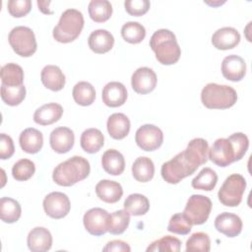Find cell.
Here are the masks:
<instances>
[{
    "instance_id": "cell-42",
    "label": "cell",
    "mask_w": 252,
    "mask_h": 252,
    "mask_svg": "<svg viewBox=\"0 0 252 252\" xmlns=\"http://www.w3.org/2000/svg\"><path fill=\"white\" fill-rule=\"evenodd\" d=\"M227 139L230 141V143L233 147L235 161L240 160L244 157V155L246 154V152L248 150V147H249L248 137L241 132H237V133H233L232 135H230Z\"/></svg>"
},
{
    "instance_id": "cell-22",
    "label": "cell",
    "mask_w": 252,
    "mask_h": 252,
    "mask_svg": "<svg viewBox=\"0 0 252 252\" xmlns=\"http://www.w3.org/2000/svg\"><path fill=\"white\" fill-rule=\"evenodd\" d=\"M40 80L43 86L50 91H61L65 86V76L61 69L55 65H46L41 70Z\"/></svg>"
},
{
    "instance_id": "cell-41",
    "label": "cell",
    "mask_w": 252,
    "mask_h": 252,
    "mask_svg": "<svg viewBox=\"0 0 252 252\" xmlns=\"http://www.w3.org/2000/svg\"><path fill=\"white\" fill-rule=\"evenodd\" d=\"M192 224L183 213H177L173 215L168 222L167 230L177 234H188L191 231Z\"/></svg>"
},
{
    "instance_id": "cell-44",
    "label": "cell",
    "mask_w": 252,
    "mask_h": 252,
    "mask_svg": "<svg viewBox=\"0 0 252 252\" xmlns=\"http://www.w3.org/2000/svg\"><path fill=\"white\" fill-rule=\"evenodd\" d=\"M151 3L148 0H127L124 2L126 12L135 17L145 15L150 9Z\"/></svg>"
},
{
    "instance_id": "cell-30",
    "label": "cell",
    "mask_w": 252,
    "mask_h": 252,
    "mask_svg": "<svg viewBox=\"0 0 252 252\" xmlns=\"http://www.w3.org/2000/svg\"><path fill=\"white\" fill-rule=\"evenodd\" d=\"M72 95L76 103L82 106H88L94 101L95 91L92 84L82 81L74 86Z\"/></svg>"
},
{
    "instance_id": "cell-43",
    "label": "cell",
    "mask_w": 252,
    "mask_h": 252,
    "mask_svg": "<svg viewBox=\"0 0 252 252\" xmlns=\"http://www.w3.org/2000/svg\"><path fill=\"white\" fill-rule=\"evenodd\" d=\"M8 12L14 18H21L28 15L32 9L31 0H9L7 3Z\"/></svg>"
},
{
    "instance_id": "cell-13",
    "label": "cell",
    "mask_w": 252,
    "mask_h": 252,
    "mask_svg": "<svg viewBox=\"0 0 252 252\" xmlns=\"http://www.w3.org/2000/svg\"><path fill=\"white\" fill-rule=\"evenodd\" d=\"M157 75L149 67H140L132 75V89L140 94H147L153 92L157 86Z\"/></svg>"
},
{
    "instance_id": "cell-32",
    "label": "cell",
    "mask_w": 252,
    "mask_h": 252,
    "mask_svg": "<svg viewBox=\"0 0 252 252\" xmlns=\"http://www.w3.org/2000/svg\"><path fill=\"white\" fill-rule=\"evenodd\" d=\"M124 209L132 216H143L150 209L148 198L142 194L134 193L129 195L124 201Z\"/></svg>"
},
{
    "instance_id": "cell-10",
    "label": "cell",
    "mask_w": 252,
    "mask_h": 252,
    "mask_svg": "<svg viewBox=\"0 0 252 252\" xmlns=\"http://www.w3.org/2000/svg\"><path fill=\"white\" fill-rule=\"evenodd\" d=\"M43 209L45 214L55 220L66 217L71 209L68 196L62 192H51L43 199Z\"/></svg>"
},
{
    "instance_id": "cell-27",
    "label": "cell",
    "mask_w": 252,
    "mask_h": 252,
    "mask_svg": "<svg viewBox=\"0 0 252 252\" xmlns=\"http://www.w3.org/2000/svg\"><path fill=\"white\" fill-rule=\"evenodd\" d=\"M82 149L89 154L97 153L104 144V137L100 130L96 128H89L85 130L80 139Z\"/></svg>"
},
{
    "instance_id": "cell-1",
    "label": "cell",
    "mask_w": 252,
    "mask_h": 252,
    "mask_svg": "<svg viewBox=\"0 0 252 252\" xmlns=\"http://www.w3.org/2000/svg\"><path fill=\"white\" fill-rule=\"evenodd\" d=\"M209 144L203 138L191 140L187 148L161 165V176L169 184H177L192 175L208 160Z\"/></svg>"
},
{
    "instance_id": "cell-2",
    "label": "cell",
    "mask_w": 252,
    "mask_h": 252,
    "mask_svg": "<svg viewBox=\"0 0 252 252\" xmlns=\"http://www.w3.org/2000/svg\"><path fill=\"white\" fill-rule=\"evenodd\" d=\"M90 171V162L83 157L74 156L54 168L52 179L60 186L69 187L86 179Z\"/></svg>"
},
{
    "instance_id": "cell-5",
    "label": "cell",
    "mask_w": 252,
    "mask_h": 252,
    "mask_svg": "<svg viewBox=\"0 0 252 252\" xmlns=\"http://www.w3.org/2000/svg\"><path fill=\"white\" fill-rule=\"evenodd\" d=\"M202 103L210 109H226L233 106L237 100L236 91L226 85L207 84L201 92Z\"/></svg>"
},
{
    "instance_id": "cell-38",
    "label": "cell",
    "mask_w": 252,
    "mask_h": 252,
    "mask_svg": "<svg viewBox=\"0 0 252 252\" xmlns=\"http://www.w3.org/2000/svg\"><path fill=\"white\" fill-rule=\"evenodd\" d=\"M35 171L33 161L29 158H22L18 160L12 167V175L17 181H26L30 179Z\"/></svg>"
},
{
    "instance_id": "cell-12",
    "label": "cell",
    "mask_w": 252,
    "mask_h": 252,
    "mask_svg": "<svg viewBox=\"0 0 252 252\" xmlns=\"http://www.w3.org/2000/svg\"><path fill=\"white\" fill-rule=\"evenodd\" d=\"M208 158L218 166L225 167L235 161L233 147L227 138L217 139L211 149Z\"/></svg>"
},
{
    "instance_id": "cell-8",
    "label": "cell",
    "mask_w": 252,
    "mask_h": 252,
    "mask_svg": "<svg viewBox=\"0 0 252 252\" xmlns=\"http://www.w3.org/2000/svg\"><path fill=\"white\" fill-rule=\"evenodd\" d=\"M212 210V201L210 198L200 194H194L189 197L183 214L189 220L190 223L203 224L209 219Z\"/></svg>"
},
{
    "instance_id": "cell-11",
    "label": "cell",
    "mask_w": 252,
    "mask_h": 252,
    "mask_svg": "<svg viewBox=\"0 0 252 252\" xmlns=\"http://www.w3.org/2000/svg\"><path fill=\"white\" fill-rule=\"evenodd\" d=\"M109 214L101 208H93L87 211L83 218L87 231L94 236H100L108 231Z\"/></svg>"
},
{
    "instance_id": "cell-4",
    "label": "cell",
    "mask_w": 252,
    "mask_h": 252,
    "mask_svg": "<svg viewBox=\"0 0 252 252\" xmlns=\"http://www.w3.org/2000/svg\"><path fill=\"white\" fill-rule=\"evenodd\" d=\"M84 16L77 9L65 10L59 19L57 26L53 29V37L61 43L74 41L84 28Z\"/></svg>"
},
{
    "instance_id": "cell-7",
    "label": "cell",
    "mask_w": 252,
    "mask_h": 252,
    "mask_svg": "<svg viewBox=\"0 0 252 252\" xmlns=\"http://www.w3.org/2000/svg\"><path fill=\"white\" fill-rule=\"evenodd\" d=\"M9 43L16 54L22 57L32 56L37 48L36 39L32 29L25 26H18L9 33Z\"/></svg>"
},
{
    "instance_id": "cell-19",
    "label": "cell",
    "mask_w": 252,
    "mask_h": 252,
    "mask_svg": "<svg viewBox=\"0 0 252 252\" xmlns=\"http://www.w3.org/2000/svg\"><path fill=\"white\" fill-rule=\"evenodd\" d=\"M240 41V34L236 29L224 27L217 30L212 36L213 45L220 50L234 48Z\"/></svg>"
},
{
    "instance_id": "cell-34",
    "label": "cell",
    "mask_w": 252,
    "mask_h": 252,
    "mask_svg": "<svg viewBox=\"0 0 252 252\" xmlns=\"http://www.w3.org/2000/svg\"><path fill=\"white\" fill-rule=\"evenodd\" d=\"M218 182V175L215 170L210 167H204L198 174L195 176L191 182V185L194 189L212 191Z\"/></svg>"
},
{
    "instance_id": "cell-40",
    "label": "cell",
    "mask_w": 252,
    "mask_h": 252,
    "mask_svg": "<svg viewBox=\"0 0 252 252\" xmlns=\"http://www.w3.org/2000/svg\"><path fill=\"white\" fill-rule=\"evenodd\" d=\"M211 249V240L205 232H195L186 241V251L208 252Z\"/></svg>"
},
{
    "instance_id": "cell-24",
    "label": "cell",
    "mask_w": 252,
    "mask_h": 252,
    "mask_svg": "<svg viewBox=\"0 0 252 252\" xmlns=\"http://www.w3.org/2000/svg\"><path fill=\"white\" fill-rule=\"evenodd\" d=\"M130 120L123 113H113L111 114L106 123L107 132L109 136L115 140L124 139L130 131Z\"/></svg>"
},
{
    "instance_id": "cell-36",
    "label": "cell",
    "mask_w": 252,
    "mask_h": 252,
    "mask_svg": "<svg viewBox=\"0 0 252 252\" xmlns=\"http://www.w3.org/2000/svg\"><path fill=\"white\" fill-rule=\"evenodd\" d=\"M121 35L125 41L136 44L143 41L146 36V30L138 22H127L121 28Z\"/></svg>"
},
{
    "instance_id": "cell-17",
    "label": "cell",
    "mask_w": 252,
    "mask_h": 252,
    "mask_svg": "<svg viewBox=\"0 0 252 252\" xmlns=\"http://www.w3.org/2000/svg\"><path fill=\"white\" fill-rule=\"evenodd\" d=\"M102 101L109 107H118L125 103L127 99L126 87L120 82H109L102 90Z\"/></svg>"
},
{
    "instance_id": "cell-21",
    "label": "cell",
    "mask_w": 252,
    "mask_h": 252,
    "mask_svg": "<svg viewBox=\"0 0 252 252\" xmlns=\"http://www.w3.org/2000/svg\"><path fill=\"white\" fill-rule=\"evenodd\" d=\"M88 44L92 51L97 54H103L111 50L114 44V37L111 32L106 30L99 29L94 31L89 38Z\"/></svg>"
},
{
    "instance_id": "cell-26",
    "label": "cell",
    "mask_w": 252,
    "mask_h": 252,
    "mask_svg": "<svg viewBox=\"0 0 252 252\" xmlns=\"http://www.w3.org/2000/svg\"><path fill=\"white\" fill-rule=\"evenodd\" d=\"M101 165L108 174L120 175L125 168V159L120 152L109 149L102 155Z\"/></svg>"
},
{
    "instance_id": "cell-20",
    "label": "cell",
    "mask_w": 252,
    "mask_h": 252,
    "mask_svg": "<svg viewBox=\"0 0 252 252\" xmlns=\"http://www.w3.org/2000/svg\"><path fill=\"white\" fill-rule=\"evenodd\" d=\"M95 193L101 201L108 204H114L121 199L123 189L120 183L113 180L103 179L95 185Z\"/></svg>"
},
{
    "instance_id": "cell-23",
    "label": "cell",
    "mask_w": 252,
    "mask_h": 252,
    "mask_svg": "<svg viewBox=\"0 0 252 252\" xmlns=\"http://www.w3.org/2000/svg\"><path fill=\"white\" fill-rule=\"evenodd\" d=\"M63 114V107L55 102L46 103L38 107L33 113V121L45 126L58 121Z\"/></svg>"
},
{
    "instance_id": "cell-46",
    "label": "cell",
    "mask_w": 252,
    "mask_h": 252,
    "mask_svg": "<svg viewBox=\"0 0 252 252\" xmlns=\"http://www.w3.org/2000/svg\"><path fill=\"white\" fill-rule=\"evenodd\" d=\"M103 251H131V248L130 246L122 241V240H112V241H109L105 247H103L102 249Z\"/></svg>"
},
{
    "instance_id": "cell-9",
    "label": "cell",
    "mask_w": 252,
    "mask_h": 252,
    "mask_svg": "<svg viewBox=\"0 0 252 252\" xmlns=\"http://www.w3.org/2000/svg\"><path fill=\"white\" fill-rule=\"evenodd\" d=\"M135 141L139 148L146 152L158 150L163 142L162 131L156 125H142L135 134Z\"/></svg>"
},
{
    "instance_id": "cell-3",
    "label": "cell",
    "mask_w": 252,
    "mask_h": 252,
    "mask_svg": "<svg viewBox=\"0 0 252 252\" xmlns=\"http://www.w3.org/2000/svg\"><path fill=\"white\" fill-rule=\"evenodd\" d=\"M150 46L156 53L157 60L162 65H172L180 58V46L175 34L169 30L160 29L155 32L150 39Z\"/></svg>"
},
{
    "instance_id": "cell-31",
    "label": "cell",
    "mask_w": 252,
    "mask_h": 252,
    "mask_svg": "<svg viewBox=\"0 0 252 252\" xmlns=\"http://www.w3.org/2000/svg\"><path fill=\"white\" fill-rule=\"evenodd\" d=\"M89 15L95 23H103L112 15V5L107 0H92L88 7Z\"/></svg>"
},
{
    "instance_id": "cell-35",
    "label": "cell",
    "mask_w": 252,
    "mask_h": 252,
    "mask_svg": "<svg viewBox=\"0 0 252 252\" xmlns=\"http://www.w3.org/2000/svg\"><path fill=\"white\" fill-rule=\"evenodd\" d=\"M130 222V214L124 210H118L109 215L108 232L114 235L122 234Z\"/></svg>"
},
{
    "instance_id": "cell-6",
    "label": "cell",
    "mask_w": 252,
    "mask_h": 252,
    "mask_svg": "<svg viewBox=\"0 0 252 252\" xmlns=\"http://www.w3.org/2000/svg\"><path fill=\"white\" fill-rule=\"evenodd\" d=\"M246 180L241 174H231L225 178L218 192L220 202L226 207H236L242 201Z\"/></svg>"
},
{
    "instance_id": "cell-28",
    "label": "cell",
    "mask_w": 252,
    "mask_h": 252,
    "mask_svg": "<svg viewBox=\"0 0 252 252\" xmlns=\"http://www.w3.org/2000/svg\"><path fill=\"white\" fill-rule=\"evenodd\" d=\"M132 174L139 182L150 181L155 174V164L150 158L139 157L132 165Z\"/></svg>"
},
{
    "instance_id": "cell-18",
    "label": "cell",
    "mask_w": 252,
    "mask_h": 252,
    "mask_svg": "<svg viewBox=\"0 0 252 252\" xmlns=\"http://www.w3.org/2000/svg\"><path fill=\"white\" fill-rule=\"evenodd\" d=\"M27 243L32 252H45L52 246V235L47 228L36 226L29 232Z\"/></svg>"
},
{
    "instance_id": "cell-15",
    "label": "cell",
    "mask_w": 252,
    "mask_h": 252,
    "mask_svg": "<svg viewBox=\"0 0 252 252\" xmlns=\"http://www.w3.org/2000/svg\"><path fill=\"white\" fill-rule=\"evenodd\" d=\"M74 132L68 127H57L50 133L51 149L58 154L68 153L74 146Z\"/></svg>"
},
{
    "instance_id": "cell-25",
    "label": "cell",
    "mask_w": 252,
    "mask_h": 252,
    "mask_svg": "<svg viewBox=\"0 0 252 252\" xmlns=\"http://www.w3.org/2000/svg\"><path fill=\"white\" fill-rule=\"evenodd\" d=\"M19 143L24 152L36 154L41 150L43 145L42 133L35 128H27L20 134Z\"/></svg>"
},
{
    "instance_id": "cell-14",
    "label": "cell",
    "mask_w": 252,
    "mask_h": 252,
    "mask_svg": "<svg viewBox=\"0 0 252 252\" xmlns=\"http://www.w3.org/2000/svg\"><path fill=\"white\" fill-rule=\"evenodd\" d=\"M221 73L225 79L232 82H239L246 74V63L238 55H228L221 62Z\"/></svg>"
},
{
    "instance_id": "cell-39",
    "label": "cell",
    "mask_w": 252,
    "mask_h": 252,
    "mask_svg": "<svg viewBox=\"0 0 252 252\" xmlns=\"http://www.w3.org/2000/svg\"><path fill=\"white\" fill-rule=\"evenodd\" d=\"M181 248V241L173 236L165 235L158 240H155L151 243V245L147 248V251H170V252H178Z\"/></svg>"
},
{
    "instance_id": "cell-45",
    "label": "cell",
    "mask_w": 252,
    "mask_h": 252,
    "mask_svg": "<svg viewBox=\"0 0 252 252\" xmlns=\"http://www.w3.org/2000/svg\"><path fill=\"white\" fill-rule=\"evenodd\" d=\"M15 152V147L13 140L10 136L2 133L0 135V158L7 159L10 158Z\"/></svg>"
},
{
    "instance_id": "cell-33",
    "label": "cell",
    "mask_w": 252,
    "mask_h": 252,
    "mask_svg": "<svg viewBox=\"0 0 252 252\" xmlns=\"http://www.w3.org/2000/svg\"><path fill=\"white\" fill-rule=\"evenodd\" d=\"M1 82L5 86H21L24 82V71L22 67L16 63H8L2 66Z\"/></svg>"
},
{
    "instance_id": "cell-37",
    "label": "cell",
    "mask_w": 252,
    "mask_h": 252,
    "mask_svg": "<svg viewBox=\"0 0 252 252\" xmlns=\"http://www.w3.org/2000/svg\"><path fill=\"white\" fill-rule=\"evenodd\" d=\"M26 97V88L24 85L21 86H5L1 84V98L2 100L10 105H19Z\"/></svg>"
},
{
    "instance_id": "cell-16",
    "label": "cell",
    "mask_w": 252,
    "mask_h": 252,
    "mask_svg": "<svg viewBox=\"0 0 252 252\" xmlns=\"http://www.w3.org/2000/svg\"><path fill=\"white\" fill-rule=\"evenodd\" d=\"M215 227L227 237H235L242 230V220L237 215L224 212L215 219Z\"/></svg>"
},
{
    "instance_id": "cell-29",
    "label": "cell",
    "mask_w": 252,
    "mask_h": 252,
    "mask_svg": "<svg viewBox=\"0 0 252 252\" xmlns=\"http://www.w3.org/2000/svg\"><path fill=\"white\" fill-rule=\"evenodd\" d=\"M22 208L18 201L13 198L3 197L0 200V217L6 223H13L19 220Z\"/></svg>"
}]
</instances>
